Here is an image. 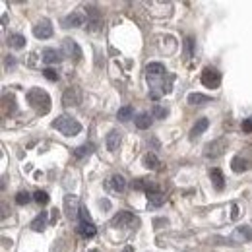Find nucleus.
<instances>
[{
    "mask_svg": "<svg viewBox=\"0 0 252 252\" xmlns=\"http://www.w3.org/2000/svg\"><path fill=\"white\" fill-rule=\"evenodd\" d=\"M26 97H28V103L32 105L39 115H47V113L51 111V97H49V94H47L45 90L33 88V90L28 92Z\"/></svg>",
    "mask_w": 252,
    "mask_h": 252,
    "instance_id": "nucleus-1",
    "label": "nucleus"
},
{
    "mask_svg": "<svg viewBox=\"0 0 252 252\" xmlns=\"http://www.w3.org/2000/svg\"><path fill=\"white\" fill-rule=\"evenodd\" d=\"M53 128H57L61 134L64 136H78L80 132H82V125L76 121V119H72V117H66V115H61V117H57L55 121H53Z\"/></svg>",
    "mask_w": 252,
    "mask_h": 252,
    "instance_id": "nucleus-2",
    "label": "nucleus"
},
{
    "mask_svg": "<svg viewBox=\"0 0 252 252\" xmlns=\"http://www.w3.org/2000/svg\"><path fill=\"white\" fill-rule=\"evenodd\" d=\"M202 84H204L206 88H210V90L220 88L221 86V72L218 70V68H212V66L204 68V72H202Z\"/></svg>",
    "mask_w": 252,
    "mask_h": 252,
    "instance_id": "nucleus-3",
    "label": "nucleus"
},
{
    "mask_svg": "<svg viewBox=\"0 0 252 252\" xmlns=\"http://www.w3.org/2000/svg\"><path fill=\"white\" fill-rule=\"evenodd\" d=\"M225 150H227V142H225V138H218V140L206 144V148H204V156H206L208 159H218L220 156H223Z\"/></svg>",
    "mask_w": 252,
    "mask_h": 252,
    "instance_id": "nucleus-4",
    "label": "nucleus"
},
{
    "mask_svg": "<svg viewBox=\"0 0 252 252\" xmlns=\"http://www.w3.org/2000/svg\"><path fill=\"white\" fill-rule=\"evenodd\" d=\"M111 225L113 227H138L140 225V220L134 216V214H130V212H119L113 221H111Z\"/></svg>",
    "mask_w": 252,
    "mask_h": 252,
    "instance_id": "nucleus-5",
    "label": "nucleus"
},
{
    "mask_svg": "<svg viewBox=\"0 0 252 252\" xmlns=\"http://www.w3.org/2000/svg\"><path fill=\"white\" fill-rule=\"evenodd\" d=\"M80 200H78V196L76 194H66L64 196V212H66V216L70 218V220H76V218H80Z\"/></svg>",
    "mask_w": 252,
    "mask_h": 252,
    "instance_id": "nucleus-6",
    "label": "nucleus"
},
{
    "mask_svg": "<svg viewBox=\"0 0 252 252\" xmlns=\"http://www.w3.org/2000/svg\"><path fill=\"white\" fill-rule=\"evenodd\" d=\"M63 53L66 55V57L74 59V61H80V59H82V49H80V45H78L74 39H64Z\"/></svg>",
    "mask_w": 252,
    "mask_h": 252,
    "instance_id": "nucleus-7",
    "label": "nucleus"
},
{
    "mask_svg": "<svg viewBox=\"0 0 252 252\" xmlns=\"http://www.w3.org/2000/svg\"><path fill=\"white\" fill-rule=\"evenodd\" d=\"M33 35H35L37 39H49V37H53V26H51V22H49V20L37 22V24L33 26Z\"/></svg>",
    "mask_w": 252,
    "mask_h": 252,
    "instance_id": "nucleus-8",
    "label": "nucleus"
},
{
    "mask_svg": "<svg viewBox=\"0 0 252 252\" xmlns=\"http://www.w3.org/2000/svg\"><path fill=\"white\" fill-rule=\"evenodd\" d=\"M231 239L237 241V243H251L252 229L249 225H241V227H237V229L233 231V237H231Z\"/></svg>",
    "mask_w": 252,
    "mask_h": 252,
    "instance_id": "nucleus-9",
    "label": "nucleus"
},
{
    "mask_svg": "<svg viewBox=\"0 0 252 252\" xmlns=\"http://www.w3.org/2000/svg\"><path fill=\"white\" fill-rule=\"evenodd\" d=\"M63 105L64 107H76V105H80V90L78 88H68L63 94Z\"/></svg>",
    "mask_w": 252,
    "mask_h": 252,
    "instance_id": "nucleus-10",
    "label": "nucleus"
},
{
    "mask_svg": "<svg viewBox=\"0 0 252 252\" xmlns=\"http://www.w3.org/2000/svg\"><path fill=\"white\" fill-rule=\"evenodd\" d=\"M231 169L235 173H247V171L252 169V161H249V159L243 158V156H235V158L231 159Z\"/></svg>",
    "mask_w": 252,
    "mask_h": 252,
    "instance_id": "nucleus-11",
    "label": "nucleus"
},
{
    "mask_svg": "<svg viewBox=\"0 0 252 252\" xmlns=\"http://www.w3.org/2000/svg\"><path fill=\"white\" fill-rule=\"evenodd\" d=\"M86 24V18L80 12H72L63 20V28H80Z\"/></svg>",
    "mask_w": 252,
    "mask_h": 252,
    "instance_id": "nucleus-12",
    "label": "nucleus"
},
{
    "mask_svg": "<svg viewBox=\"0 0 252 252\" xmlns=\"http://www.w3.org/2000/svg\"><path fill=\"white\" fill-rule=\"evenodd\" d=\"M105 187L109 190H113V192H123L126 189V181L123 175H113L107 183H105Z\"/></svg>",
    "mask_w": 252,
    "mask_h": 252,
    "instance_id": "nucleus-13",
    "label": "nucleus"
},
{
    "mask_svg": "<svg viewBox=\"0 0 252 252\" xmlns=\"http://www.w3.org/2000/svg\"><path fill=\"white\" fill-rule=\"evenodd\" d=\"M165 72H167V70H165V66L161 63H150L146 66V76H148V78H154V80L165 76Z\"/></svg>",
    "mask_w": 252,
    "mask_h": 252,
    "instance_id": "nucleus-14",
    "label": "nucleus"
},
{
    "mask_svg": "<svg viewBox=\"0 0 252 252\" xmlns=\"http://www.w3.org/2000/svg\"><path fill=\"white\" fill-rule=\"evenodd\" d=\"M43 63L45 64L63 63V53L57 51V49H45V51H43Z\"/></svg>",
    "mask_w": 252,
    "mask_h": 252,
    "instance_id": "nucleus-15",
    "label": "nucleus"
},
{
    "mask_svg": "<svg viewBox=\"0 0 252 252\" xmlns=\"http://www.w3.org/2000/svg\"><path fill=\"white\" fill-rule=\"evenodd\" d=\"M105 144H107V150H109V152H117L119 146H121V132H119V130H111V132L107 134Z\"/></svg>",
    "mask_w": 252,
    "mask_h": 252,
    "instance_id": "nucleus-16",
    "label": "nucleus"
},
{
    "mask_svg": "<svg viewBox=\"0 0 252 252\" xmlns=\"http://www.w3.org/2000/svg\"><path fill=\"white\" fill-rule=\"evenodd\" d=\"M47 220H49V214H47V212L37 214V216H35V220L32 221V229L33 231H37V233H41V231L47 227Z\"/></svg>",
    "mask_w": 252,
    "mask_h": 252,
    "instance_id": "nucleus-17",
    "label": "nucleus"
},
{
    "mask_svg": "<svg viewBox=\"0 0 252 252\" xmlns=\"http://www.w3.org/2000/svg\"><path fill=\"white\" fill-rule=\"evenodd\" d=\"M208 126H210V121H208V119H200L196 125L192 126V130H190V140H194V138H198L200 134H204V132L208 130Z\"/></svg>",
    "mask_w": 252,
    "mask_h": 252,
    "instance_id": "nucleus-18",
    "label": "nucleus"
},
{
    "mask_svg": "<svg viewBox=\"0 0 252 252\" xmlns=\"http://www.w3.org/2000/svg\"><path fill=\"white\" fill-rule=\"evenodd\" d=\"M210 179H212V183H214L216 190H223V189H225V179H223V173H221L218 167L210 171Z\"/></svg>",
    "mask_w": 252,
    "mask_h": 252,
    "instance_id": "nucleus-19",
    "label": "nucleus"
},
{
    "mask_svg": "<svg viewBox=\"0 0 252 252\" xmlns=\"http://www.w3.org/2000/svg\"><path fill=\"white\" fill-rule=\"evenodd\" d=\"M8 45H10V49L20 51V49H24V47H26V37H24V35H20V33H14V35H10V37H8Z\"/></svg>",
    "mask_w": 252,
    "mask_h": 252,
    "instance_id": "nucleus-20",
    "label": "nucleus"
},
{
    "mask_svg": "<svg viewBox=\"0 0 252 252\" xmlns=\"http://www.w3.org/2000/svg\"><path fill=\"white\" fill-rule=\"evenodd\" d=\"M165 200H167V196H165L163 192H159V190H156V192H150V194H148V202H150V206H154V208L163 206V204H165Z\"/></svg>",
    "mask_w": 252,
    "mask_h": 252,
    "instance_id": "nucleus-21",
    "label": "nucleus"
},
{
    "mask_svg": "<svg viewBox=\"0 0 252 252\" xmlns=\"http://www.w3.org/2000/svg\"><path fill=\"white\" fill-rule=\"evenodd\" d=\"M94 148H95L94 144H84V146H80V148H76V150H74V158L76 159L88 158V156H92Z\"/></svg>",
    "mask_w": 252,
    "mask_h": 252,
    "instance_id": "nucleus-22",
    "label": "nucleus"
},
{
    "mask_svg": "<svg viewBox=\"0 0 252 252\" xmlns=\"http://www.w3.org/2000/svg\"><path fill=\"white\" fill-rule=\"evenodd\" d=\"M134 123H136V126H138L140 130H146V128L152 126V117H150L148 113H140V115L134 119Z\"/></svg>",
    "mask_w": 252,
    "mask_h": 252,
    "instance_id": "nucleus-23",
    "label": "nucleus"
},
{
    "mask_svg": "<svg viewBox=\"0 0 252 252\" xmlns=\"http://www.w3.org/2000/svg\"><path fill=\"white\" fill-rule=\"evenodd\" d=\"M144 165H146L148 169H152V171H158L161 163H159V159L156 154H146V156H144Z\"/></svg>",
    "mask_w": 252,
    "mask_h": 252,
    "instance_id": "nucleus-24",
    "label": "nucleus"
},
{
    "mask_svg": "<svg viewBox=\"0 0 252 252\" xmlns=\"http://www.w3.org/2000/svg\"><path fill=\"white\" fill-rule=\"evenodd\" d=\"M212 97L208 95H202V94H190L189 95V103L190 105H204V103H210Z\"/></svg>",
    "mask_w": 252,
    "mask_h": 252,
    "instance_id": "nucleus-25",
    "label": "nucleus"
},
{
    "mask_svg": "<svg viewBox=\"0 0 252 252\" xmlns=\"http://www.w3.org/2000/svg\"><path fill=\"white\" fill-rule=\"evenodd\" d=\"M78 233H80L82 237H94V235H95V225H94V223H80Z\"/></svg>",
    "mask_w": 252,
    "mask_h": 252,
    "instance_id": "nucleus-26",
    "label": "nucleus"
},
{
    "mask_svg": "<svg viewBox=\"0 0 252 252\" xmlns=\"http://www.w3.org/2000/svg\"><path fill=\"white\" fill-rule=\"evenodd\" d=\"M4 107H6V113H10V115L16 113V109H18V107H16V97L12 94L4 95Z\"/></svg>",
    "mask_w": 252,
    "mask_h": 252,
    "instance_id": "nucleus-27",
    "label": "nucleus"
},
{
    "mask_svg": "<svg viewBox=\"0 0 252 252\" xmlns=\"http://www.w3.org/2000/svg\"><path fill=\"white\" fill-rule=\"evenodd\" d=\"M32 200H33L32 194H30L28 190H22V192H18V196H16V204H18V206H28Z\"/></svg>",
    "mask_w": 252,
    "mask_h": 252,
    "instance_id": "nucleus-28",
    "label": "nucleus"
},
{
    "mask_svg": "<svg viewBox=\"0 0 252 252\" xmlns=\"http://www.w3.org/2000/svg\"><path fill=\"white\" fill-rule=\"evenodd\" d=\"M33 200H35L39 206H45V204H49V194H47L45 190H37V192L33 194Z\"/></svg>",
    "mask_w": 252,
    "mask_h": 252,
    "instance_id": "nucleus-29",
    "label": "nucleus"
},
{
    "mask_svg": "<svg viewBox=\"0 0 252 252\" xmlns=\"http://www.w3.org/2000/svg\"><path fill=\"white\" fill-rule=\"evenodd\" d=\"M86 12H88V16H90V18L94 20V24H99V18H101V12H99V10L95 8V6H92V4H90V6H86Z\"/></svg>",
    "mask_w": 252,
    "mask_h": 252,
    "instance_id": "nucleus-30",
    "label": "nucleus"
},
{
    "mask_svg": "<svg viewBox=\"0 0 252 252\" xmlns=\"http://www.w3.org/2000/svg\"><path fill=\"white\" fill-rule=\"evenodd\" d=\"M132 107H123V109H119V113H117V117L121 119V121H128V119H132Z\"/></svg>",
    "mask_w": 252,
    "mask_h": 252,
    "instance_id": "nucleus-31",
    "label": "nucleus"
},
{
    "mask_svg": "<svg viewBox=\"0 0 252 252\" xmlns=\"http://www.w3.org/2000/svg\"><path fill=\"white\" fill-rule=\"evenodd\" d=\"M43 76H45L49 82H57V80H59V72L53 70V68H45V70H43Z\"/></svg>",
    "mask_w": 252,
    "mask_h": 252,
    "instance_id": "nucleus-32",
    "label": "nucleus"
},
{
    "mask_svg": "<svg viewBox=\"0 0 252 252\" xmlns=\"http://www.w3.org/2000/svg\"><path fill=\"white\" fill-rule=\"evenodd\" d=\"M167 115H169V111H167L165 107H159V105L154 107V117H156V119H165Z\"/></svg>",
    "mask_w": 252,
    "mask_h": 252,
    "instance_id": "nucleus-33",
    "label": "nucleus"
},
{
    "mask_svg": "<svg viewBox=\"0 0 252 252\" xmlns=\"http://www.w3.org/2000/svg\"><path fill=\"white\" fill-rule=\"evenodd\" d=\"M80 220H82V223H92V218H90V214H88L86 208L80 210Z\"/></svg>",
    "mask_w": 252,
    "mask_h": 252,
    "instance_id": "nucleus-34",
    "label": "nucleus"
},
{
    "mask_svg": "<svg viewBox=\"0 0 252 252\" xmlns=\"http://www.w3.org/2000/svg\"><path fill=\"white\" fill-rule=\"evenodd\" d=\"M243 130H245V132H252V117L243 121Z\"/></svg>",
    "mask_w": 252,
    "mask_h": 252,
    "instance_id": "nucleus-35",
    "label": "nucleus"
},
{
    "mask_svg": "<svg viewBox=\"0 0 252 252\" xmlns=\"http://www.w3.org/2000/svg\"><path fill=\"white\" fill-rule=\"evenodd\" d=\"M237 218H239V206L231 204V220H237Z\"/></svg>",
    "mask_w": 252,
    "mask_h": 252,
    "instance_id": "nucleus-36",
    "label": "nucleus"
},
{
    "mask_svg": "<svg viewBox=\"0 0 252 252\" xmlns=\"http://www.w3.org/2000/svg\"><path fill=\"white\" fill-rule=\"evenodd\" d=\"M185 45H187V53H189V57L192 55V51H194V39H187L185 41Z\"/></svg>",
    "mask_w": 252,
    "mask_h": 252,
    "instance_id": "nucleus-37",
    "label": "nucleus"
},
{
    "mask_svg": "<svg viewBox=\"0 0 252 252\" xmlns=\"http://www.w3.org/2000/svg\"><path fill=\"white\" fill-rule=\"evenodd\" d=\"M154 225H156V227H159V225H169V221L163 220V218H156V220H154Z\"/></svg>",
    "mask_w": 252,
    "mask_h": 252,
    "instance_id": "nucleus-38",
    "label": "nucleus"
},
{
    "mask_svg": "<svg viewBox=\"0 0 252 252\" xmlns=\"http://www.w3.org/2000/svg\"><path fill=\"white\" fill-rule=\"evenodd\" d=\"M99 204H101V208H103V210H109V208H111V202H109V200H101Z\"/></svg>",
    "mask_w": 252,
    "mask_h": 252,
    "instance_id": "nucleus-39",
    "label": "nucleus"
},
{
    "mask_svg": "<svg viewBox=\"0 0 252 252\" xmlns=\"http://www.w3.org/2000/svg\"><path fill=\"white\" fill-rule=\"evenodd\" d=\"M59 221V210H53V216H51V223H57Z\"/></svg>",
    "mask_w": 252,
    "mask_h": 252,
    "instance_id": "nucleus-40",
    "label": "nucleus"
},
{
    "mask_svg": "<svg viewBox=\"0 0 252 252\" xmlns=\"http://www.w3.org/2000/svg\"><path fill=\"white\" fill-rule=\"evenodd\" d=\"M6 64H8V66H14V64H16V61H14V59H10V57H8V59H6Z\"/></svg>",
    "mask_w": 252,
    "mask_h": 252,
    "instance_id": "nucleus-41",
    "label": "nucleus"
},
{
    "mask_svg": "<svg viewBox=\"0 0 252 252\" xmlns=\"http://www.w3.org/2000/svg\"><path fill=\"white\" fill-rule=\"evenodd\" d=\"M123 252H134V249H132V247H125V251Z\"/></svg>",
    "mask_w": 252,
    "mask_h": 252,
    "instance_id": "nucleus-42",
    "label": "nucleus"
}]
</instances>
